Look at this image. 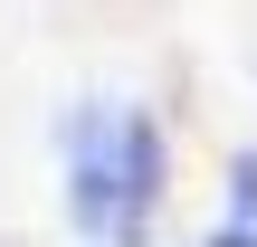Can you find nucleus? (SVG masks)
Masks as SVG:
<instances>
[{"mask_svg": "<svg viewBox=\"0 0 257 247\" xmlns=\"http://www.w3.org/2000/svg\"><path fill=\"white\" fill-rule=\"evenodd\" d=\"M238 209H257V162H248V171H238Z\"/></svg>", "mask_w": 257, "mask_h": 247, "instance_id": "f257e3e1", "label": "nucleus"}, {"mask_svg": "<svg viewBox=\"0 0 257 247\" xmlns=\"http://www.w3.org/2000/svg\"><path fill=\"white\" fill-rule=\"evenodd\" d=\"M219 247H257V238H248V228H229V238H219Z\"/></svg>", "mask_w": 257, "mask_h": 247, "instance_id": "f03ea898", "label": "nucleus"}]
</instances>
